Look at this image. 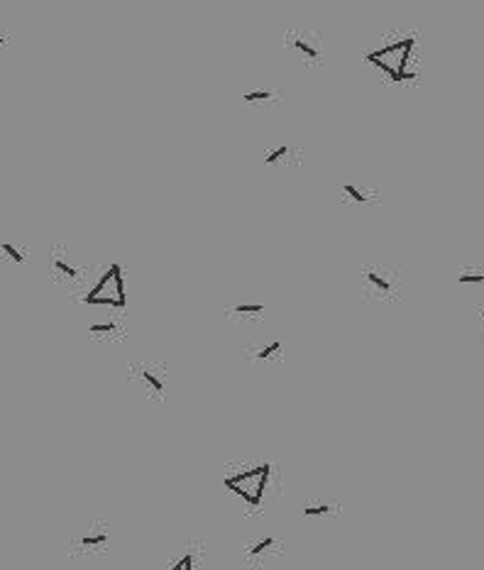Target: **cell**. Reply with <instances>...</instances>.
<instances>
[{
  "label": "cell",
  "instance_id": "obj_1",
  "mask_svg": "<svg viewBox=\"0 0 484 570\" xmlns=\"http://www.w3.org/2000/svg\"><path fill=\"white\" fill-rule=\"evenodd\" d=\"M416 47V39L413 37H401L391 44H384L374 52H367V61L377 66L379 71H384L387 76L394 81V83H401V81H409V78H416V71H411V52Z\"/></svg>",
  "mask_w": 484,
  "mask_h": 570
},
{
  "label": "cell",
  "instance_id": "obj_2",
  "mask_svg": "<svg viewBox=\"0 0 484 570\" xmlns=\"http://www.w3.org/2000/svg\"><path fill=\"white\" fill-rule=\"evenodd\" d=\"M83 304L93 306H117L125 308L128 299H125V282H123V267L110 265V269L103 274V279L83 296Z\"/></svg>",
  "mask_w": 484,
  "mask_h": 570
},
{
  "label": "cell",
  "instance_id": "obj_3",
  "mask_svg": "<svg viewBox=\"0 0 484 570\" xmlns=\"http://www.w3.org/2000/svg\"><path fill=\"white\" fill-rule=\"evenodd\" d=\"M267 480H269V465H260V468H255V470H247V473H240V475L225 477V487H227L230 492H235L237 497H242L247 504L260 507L264 487H267Z\"/></svg>",
  "mask_w": 484,
  "mask_h": 570
},
{
  "label": "cell",
  "instance_id": "obj_4",
  "mask_svg": "<svg viewBox=\"0 0 484 570\" xmlns=\"http://www.w3.org/2000/svg\"><path fill=\"white\" fill-rule=\"evenodd\" d=\"M289 42H291V47L296 49L298 54H301V57H306L308 61H318V59H320V49H318V44H313V42L306 37L303 32L289 35Z\"/></svg>",
  "mask_w": 484,
  "mask_h": 570
},
{
  "label": "cell",
  "instance_id": "obj_5",
  "mask_svg": "<svg viewBox=\"0 0 484 570\" xmlns=\"http://www.w3.org/2000/svg\"><path fill=\"white\" fill-rule=\"evenodd\" d=\"M365 279H367V282H370L374 289H379L382 294L391 291V282L387 279V277H382L379 272H372V269H370V272H365Z\"/></svg>",
  "mask_w": 484,
  "mask_h": 570
},
{
  "label": "cell",
  "instance_id": "obj_6",
  "mask_svg": "<svg viewBox=\"0 0 484 570\" xmlns=\"http://www.w3.org/2000/svg\"><path fill=\"white\" fill-rule=\"evenodd\" d=\"M342 193H347L352 201H357V203H365L367 201V191H362L359 186H354V184H345L342 186Z\"/></svg>",
  "mask_w": 484,
  "mask_h": 570
},
{
  "label": "cell",
  "instance_id": "obj_7",
  "mask_svg": "<svg viewBox=\"0 0 484 570\" xmlns=\"http://www.w3.org/2000/svg\"><path fill=\"white\" fill-rule=\"evenodd\" d=\"M105 541H108V533H105V531L88 533V536H83V538H81V546H86V548H88V546H103Z\"/></svg>",
  "mask_w": 484,
  "mask_h": 570
},
{
  "label": "cell",
  "instance_id": "obj_8",
  "mask_svg": "<svg viewBox=\"0 0 484 570\" xmlns=\"http://www.w3.org/2000/svg\"><path fill=\"white\" fill-rule=\"evenodd\" d=\"M242 98H245V103H260V100L274 98V91H247Z\"/></svg>",
  "mask_w": 484,
  "mask_h": 570
},
{
  "label": "cell",
  "instance_id": "obj_9",
  "mask_svg": "<svg viewBox=\"0 0 484 570\" xmlns=\"http://www.w3.org/2000/svg\"><path fill=\"white\" fill-rule=\"evenodd\" d=\"M54 269H59V272H61V274H66V277H76V274H78V269H76L74 265H69L66 260H61L59 255L54 257Z\"/></svg>",
  "mask_w": 484,
  "mask_h": 570
},
{
  "label": "cell",
  "instance_id": "obj_10",
  "mask_svg": "<svg viewBox=\"0 0 484 570\" xmlns=\"http://www.w3.org/2000/svg\"><path fill=\"white\" fill-rule=\"evenodd\" d=\"M142 377H145V382H147V384L152 387V389H154V392H159V394L164 392V382L159 380V377H157V375H154L152 370H145V372H142Z\"/></svg>",
  "mask_w": 484,
  "mask_h": 570
},
{
  "label": "cell",
  "instance_id": "obj_11",
  "mask_svg": "<svg viewBox=\"0 0 484 570\" xmlns=\"http://www.w3.org/2000/svg\"><path fill=\"white\" fill-rule=\"evenodd\" d=\"M286 154H289V147H286V145H279L277 150L267 152V157H264V162H267V164H274V162H279V159H284Z\"/></svg>",
  "mask_w": 484,
  "mask_h": 570
},
{
  "label": "cell",
  "instance_id": "obj_12",
  "mask_svg": "<svg viewBox=\"0 0 484 570\" xmlns=\"http://www.w3.org/2000/svg\"><path fill=\"white\" fill-rule=\"evenodd\" d=\"M269 546H274V538H272V536H267V538H262L260 543L250 546V551H247V553H250V555H260V553H264Z\"/></svg>",
  "mask_w": 484,
  "mask_h": 570
},
{
  "label": "cell",
  "instance_id": "obj_13",
  "mask_svg": "<svg viewBox=\"0 0 484 570\" xmlns=\"http://www.w3.org/2000/svg\"><path fill=\"white\" fill-rule=\"evenodd\" d=\"M264 306L262 304H240V306H232V313H262Z\"/></svg>",
  "mask_w": 484,
  "mask_h": 570
},
{
  "label": "cell",
  "instance_id": "obj_14",
  "mask_svg": "<svg viewBox=\"0 0 484 570\" xmlns=\"http://www.w3.org/2000/svg\"><path fill=\"white\" fill-rule=\"evenodd\" d=\"M0 247H3V252H8V255L13 257V262H18V265H22V262H25V257L20 255V250H18V247H13L10 243H3Z\"/></svg>",
  "mask_w": 484,
  "mask_h": 570
},
{
  "label": "cell",
  "instance_id": "obj_15",
  "mask_svg": "<svg viewBox=\"0 0 484 570\" xmlns=\"http://www.w3.org/2000/svg\"><path fill=\"white\" fill-rule=\"evenodd\" d=\"M279 350H281V343L274 340L272 345H269V348H262L260 353H257V358H260V360H264V358H269V355H274V353H279Z\"/></svg>",
  "mask_w": 484,
  "mask_h": 570
},
{
  "label": "cell",
  "instance_id": "obj_16",
  "mask_svg": "<svg viewBox=\"0 0 484 570\" xmlns=\"http://www.w3.org/2000/svg\"><path fill=\"white\" fill-rule=\"evenodd\" d=\"M328 512H330L328 504H316V507H306V509H303L306 516H318V514H328Z\"/></svg>",
  "mask_w": 484,
  "mask_h": 570
},
{
  "label": "cell",
  "instance_id": "obj_17",
  "mask_svg": "<svg viewBox=\"0 0 484 570\" xmlns=\"http://www.w3.org/2000/svg\"><path fill=\"white\" fill-rule=\"evenodd\" d=\"M484 274H460V284H482Z\"/></svg>",
  "mask_w": 484,
  "mask_h": 570
},
{
  "label": "cell",
  "instance_id": "obj_18",
  "mask_svg": "<svg viewBox=\"0 0 484 570\" xmlns=\"http://www.w3.org/2000/svg\"><path fill=\"white\" fill-rule=\"evenodd\" d=\"M91 333H112V325H91Z\"/></svg>",
  "mask_w": 484,
  "mask_h": 570
},
{
  "label": "cell",
  "instance_id": "obj_19",
  "mask_svg": "<svg viewBox=\"0 0 484 570\" xmlns=\"http://www.w3.org/2000/svg\"><path fill=\"white\" fill-rule=\"evenodd\" d=\"M184 570H193V563H191V555H186V568Z\"/></svg>",
  "mask_w": 484,
  "mask_h": 570
},
{
  "label": "cell",
  "instance_id": "obj_20",
  "mask_svg": "<svg viewBox=\"0 0 484 570\" xmlns=\"http://www.w3.org/2000/svg\"><path fill=\"white\" fill-rule=\"evenodd\" d=\"M5 44H8V37H5V35H0V47H5Z\"/></svg>",
  "mask_w": 484,
  "mask_h": 570
}]
</instances>
